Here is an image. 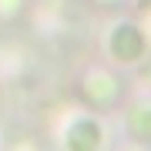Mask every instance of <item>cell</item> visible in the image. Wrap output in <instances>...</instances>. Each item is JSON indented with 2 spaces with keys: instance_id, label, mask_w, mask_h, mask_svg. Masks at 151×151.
Instances as JSON below:
<instances>
[{
  "instance_id": "obj_1",
  "label": "cell",
  "mask_w": 151,
  "mask_h": 151,
  "mask_svg": "<svg viewBox=\"0 0 151 151\" xmlns=\"http://www.w3.org/2000/svg\"><path fill=\"white\" fill-rule=\"evenodd\" d=\"M145 47H148V37H145L141 27H134V24H118V27L111 30V37H108L111 57L124 60V64L141 60V57H145Z\"/></svg>"
}]
</instances>
